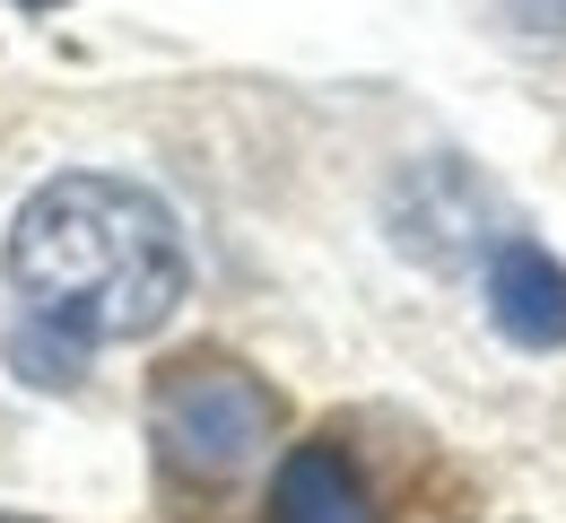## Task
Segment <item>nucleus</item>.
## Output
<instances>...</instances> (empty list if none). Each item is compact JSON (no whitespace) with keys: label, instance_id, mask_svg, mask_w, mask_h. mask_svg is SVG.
I'll use <instances>...</instances> for the list:
<instances>
[{"label":"nucleus","instance_id":"obj_1","mask_svg":"<svg viewBox=\"0 0 566 523\" xmlns=\"http://www.w3.org/2000/svg\"><path fill=\"white\" fill-rule=\"evenodd\" d=\"M9 280L71 341H140L184 305V236L123 175H53L9 227Z\"/></svg>","mask_w":566,"mask_h":523},{"label":"nucleus","instance_id":"obj_2","mask_svg":"<svg viewBox=\"0 0 566 523\" xmlns=\"http://www.w3.org/2000/svg\"><path fill=\"white\" fill-rule=\"evenodd\" d=\"M148 428H157V453H166L184 480H235L253 453L271 446L280 401H271L262 375L227 367V358H192V367L157 375Z\"/></svg>","mask_w":566,"mask_h":523},{"label":"nucleus","instance_id":"obj_3","mask_svg":"<svg viewBox=\"0 0 566 523\" xmlns=\"http://www.w3.org/2000/svg\"><path fill=\"white\" fill-rule=\"evenodd\" d=\"M489 314L505 341L523 349H558L566 341V271L541 253V244H505L489 262Z\"/></svg>","mask_w":566,"mask_h":523},{"label":"nucleus","instance_id":"obj_4","mask_svg":"<svg viewBox=\"0 0 566 523\" xmlns=\"http://www.w3.org/2000/svg\"><path fill=\"white\" fill-rule=\"evenodd\" d=\"M271 523H375V506H366V480L349 471V453L296 446L271 480Z\"/></svg>","mask_w":566,"mask_h":523},{"label":"nucleus","instance_id":"obj_5","mask_svg":"<svg viewBox=\"0 0 566 523\" xmlns=\"http://www.w3.org/2000/svg\"><path fill=\"white\" fill-rule=\"evenodd\" d=\"M9 358L27 384H78V349H62V341H18Z\"/></svg>","mask_w":566,"mask_h":523},{"label":"nucleus","instance_id":"obj_6","mask_svg":"<svg viewBox=\"0 0 566 523\" xmlns=\"http://www.w3.org/2000/svg\"><path fill=\"white\" fill-rule=\"evenodd\" d=\"M505 9H514L532 35H566V0H505Z\"/></svg>","mask_w":566,"mask_h":523},{"label":"nucleus","instance_id":"obj_7","mask_svg":"<svg viewBox=\"0 0 566 523\" xmlns=\"http://www.w3.org/2000/svg\"><path fill=\"white\" fill-rule=\"evenodd\" d=\"M18 9H62V0H18Z\"/></svg>","mask_w":566,"mask_h":523},{"label":"nucleus","instance_id":"obj_8","mask_svg":"<svg viewBox=\"0 0 566 523\" xmlns=\"http://www.w3.org/2000/svg\"><path fill=\"white\" fill-rule=\"evenodd\" d=\"M0 523H9V515H0Z\"/></svg>","mask_w":566,"mask_h":523}]
</instances>
